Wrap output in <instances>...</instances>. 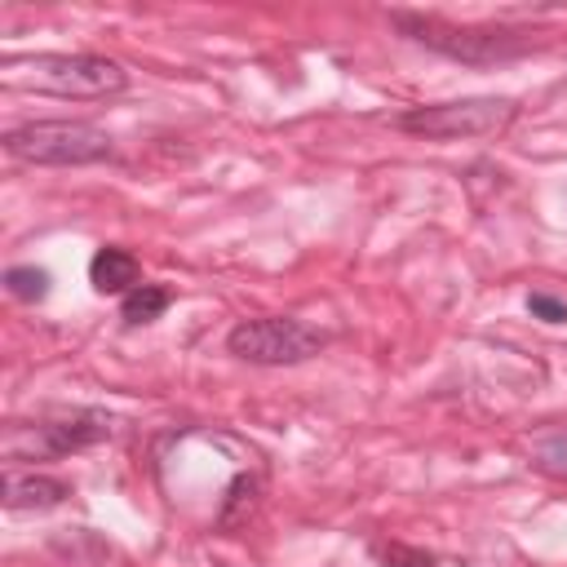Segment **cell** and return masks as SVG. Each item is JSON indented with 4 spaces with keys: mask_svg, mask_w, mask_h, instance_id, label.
Instances as JSON below:
<instances>
[{
    "mask_svg": "<svg viewBox=\"0 0 567 567\" xmlns=\"http://www.w3.org/2000/svg\"><path fill=\"white\" fill-rule=\"evenodd\" d=\"M71 496V487L53 474H22L4 470V509H53Z\"/></svg>",
    "mask_w": 567,
    "mask_h": 567,
    "instance_id": "52a82bcc",
    "label": "cell"
},
{
    "mask_svg": "<svg viewBox=\"0 0 567 567\" xmlns=\"http://www.w3.org/2000/svg\"><path fill=\"white\" fill-rule=\"evenodd\" d=\"M49 270L44 266H9L4 270V288H9V297H18V301H44L49 297Z\"/></svg>",
    "mask_w": 567,
    "mask_h": 567,
    "instance_id": "8fae6325",
    "label": "cell"
},
{
    "mask_svg": "<svg viewBox=\"0 0 567 567\" xmlns=\"http://www.w3.org/2000/svg\"><path fill=\"white\" fill-rule=\"evenodd\" d=\"M536 465L545 474H567V430H554V434L536 439Z\"/></svg>",
    "mask_w": 567,
    "mask_h": 567,
    "instance_id": "7c38bea8",
    "label": "cell"
},
{
    "mask_svg": "<svg viewBox=\"0 0 567 567\" xmlns=\"http://www.w3.org/2000/svg\"><path fill=\"white\" fill-rule=\"evenodd\" d=\"M514 111H518V102H509V97H456V102L412 106L394 124L412 137L452 142V137H492L514 120Z\"/></svg>",
    "mask_w": 567,
    "mask_h": 567,
    "instance_id": "5b68a950",
    "label": "cell"
},
{
    "mask_svg": "<svg viewBox=\"0 0 567 567\" xmlns=\"http://www.w3.org/2000/svg\"><path fill=\"white\" fill-rule=\"evenodd\" d=\"M4 84L53 97H111L128 84V71L97 53H35L4 62Z\"/></svg>",
    "mask_w": 567,
    "mask_h": 567,
    "instance_id": "6da1fadb",
    "label": "cell"
},
{
    "mask_svg": "<svg viewBox=\"0 0 567 567\" xmlns=\"http://www.w3.org/2000/svg\"><path fill=\"white\" fill-rule=\"evenodd\" d=\"M381 563L385 567H434L430 554H416V549H403V545H385L381 549Z\"/></svg>",
    "mask_w": 567,
    "mask_h": 567,
    "instance_id": "5bb4252c",
    "label": "cell"
},
{
    "mask_svg": "<svg viewBox=\"0 0 567 567\" xmlns=\"http://www.w3.org/2000/svg\"><path fill=\"white\" fill-rule=\"evenodd\" d=\"M257 496H261V478H257V474H235V483L226 487V501H221L217 527H221V532H230V527L248 523V514L257 509Z\"/></svg>",
    "mask_w": 567,
    "mask_h": 567,
    "instance_id": "9c48e42d",
    "label": "cell"
},
{
    "mask_svg": "<svg viewBox=\"0 0 567 567\" xmlns=\"http://www.w3.org/2000/svg\"><path fill=\"white\" fill-rule=\"evenodd\" d=\"M527 310H532L536 319H545V323H567V301H558V297H549V292H532V297H527Z\"/></svg>",
    "mask_w": 567,
    "mask_h": 567,
    "instance_id": "4fadbf2b",
    "label": "cell"
},
{
    "mask_svg": "<svg viewBox=\"0 0 567 567\" xmlns=\"http://www.w3.org/2000/svg\"><path fill=\"white\" fill-rule=\"evenodd\" d=\"M168 301H173V292L168 288H159V284H137L133 292H124V301H120V319L124 323H151V319H159L164 310H168Z\"/></svg>",
    "mask_w": 567,
    "mask_h": 567,
    "instance_id": "30bf717a",
    "label": "cell"
},
{
    "mask_svg": "<svg viewBox=\"0 0 567 567\" xmlns=\"http://www.w3.org/2000/svg\"><path fill=\"white\" fill-rule=\"evenodd\" d=\"M328 346V332L292 319V315H261V319H239L226 332V350L244 363L261 368H284V363H306Z\"/></svg>",
    "mask_w": 567,
    "mask_h": 567,
    "instance_id": "277c9868",
    "label": "cell"
},
{
    "mask_svg": "<svg viewBox=\"0 0 567 567\" xmlns=\"http://www.w3.org/2000/svg\"><path fill=\"white\" fill-rule=\"evenodd\" d=\"M390 22H394L408 40H416V44H425V49H434V53H447V58H456V62H474V66H483V62H505V58H518V53L532 49V35H527V31L456 27V22H443V18H434V13H390Z\"/></svg>",
    "mask_w": 567,
    "mask_h": 567,
    "instance_id": "7a4b0ae2",
    "label": "cell"
},
{
    "mask_svg": "<svg viewBox=\"0 0 567 567\" xmlns=\"http://www.w3.org/2000/svg\"><path fill=\"white\" fill-rule=\"evenodd\" d=\"M89 284L97 292H133L137 288V257L120 244H106L89 261Z\"/></svg>",
    "mask_w": 567,
    "mask_h": 567,
    "instance_id": "ba28073f",
    "label": "cell"
},
{
    "mask_svg": "<svg viewBox=\"0 0 567 567\" xmlns=\"http://www.w3.org/2000/svg\"><path fill=\"white\" fill-rule=\"evenodd\" d=\"M111 434V416L97 412V408H75L71 416H58V421H40L35 425V443L40 452L49 456H66V452H80V447H93Z\"/></svg>",
    "mask_w": 567,
    "mask_h": 567,
    "instance_id": "8992f818",
    "label": "cell"
},
{
    "mask_svg": "<svg viewBox=\"0 0 567 567\" xmlns=\"http://www.w3.org/2000/svg\"><path fill=\"white\" fill-rule=\"evenodd\" d=\"M4 151L27 164H102L115 155L111 133L84 120H31L4 133Z\"/></svg>",
    "mask_w": 567,
    "mask_h": 567,
    "instance_id": "3957f363",
    "label": "cell"
}]
</instances>
